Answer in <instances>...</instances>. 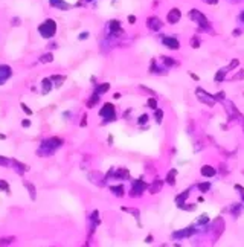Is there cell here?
I'll return each instance as SVG.
<instances>
[{"mask_svg": "<svg viewBox=\"0 0 244 247\" xmlns=\"http://www.w3.org/2000/svg\"><path fill=\"white\" fill-rule=\"evenodd\" d=\"M38 31H40V34L44 38H50V37H53V34H55V31H57V23H55L52 18H49V20H46L40 28H38Z\"/></svg>", "mask_w": 244, "mask_h": 247, "instance_id": "cell-1", "label": "cell"}, {"mask_svg": "<svg viewBox=\"0 0 244 247\" xmlns=\"http://www.w3.org/2000/svg\"><path fill=\"white\" fill-rule=\"evenodd\" d=\"M99 115H101V116H105V118L110 119V121H113V119H115V107H113L112 104H105L104 108L99 112Z\"/></svg>", "mask_w": 244, "mask_h": 247, "instance_id": "cell-2", "label": "cell"}, {"mask_svg": "<svg viewBox=\"0 0 244 247\" xmlns=\"http://www.w3.org/2000/svg\"><path fill=\"white\" fill-rule=\"evenodd\" d=\"M180 15H182V14H180V9L174 8V9H171V11L168 12V22L174 25V23H177V22L180 20Z\"/></svg>", "mask_w": 244, "mask_h": 247, "instance_id": "cell-3", "label": "cell"}, {"mask_svg": "<svg viewBox=\"0 0 244 247\" xmlns=\"http://www.w3.org/2000/svg\"><path fill=\"white\" fill-rule=\"evenodd\" d=\"M192 18H197L199 20V23L203 26V28H207L209 26V23H207V20H206V17H204L203 14H200L199 11H191V14H189Z\"/></svg>", "mask_w": 244, "mask_h": 247, "instance_id": "cell-4", "label": "cell"}, {"mask_svg": "<svg viewBox=\"0 0 244 247\" xmlns=\"http://www.w3.org/2000/svg\"><path fill=\"white\" fill-rule=\"evenodd\" d=\"M163 44H165L166 47H169V49H174V50L179 49V46H180V43L175 40V38H169V37L163 40Z\"/></svg>", "mask_w": 244, "mask_h": 247, "instance_id": "cell-5", "label": "cell"}, {"mask_svg": "<svg viewBox=\"0 0 244 247\" xmlns=\"http://www.w3.org/2000/svg\"><path fill=\"white\" fill-rule=\"evenodd\" d=\"M50 3H52L53 6H58L61 11H67V9L70 8V6H69L67 3H64L63 0H50Z\"/></svg>", "mask_w": 244, "mask_h": 247, "instance_id": "cell-6", "label": "cell"}, {"mask_svg": "<svg viewBox=\"0 0 244 247\" xmlns=\"http://www.w3.org/2000/svg\"><path fill=\"white\" fill-rule=\"evenodd\" d=\"M202 174H203L204 177H212V175H215V169H214L212 166L206 165V166L202 168Z\"/></svg>", "mask_w": 244, "mask_h": 247, "instance_id": "cell-7", "label": "cell"}, {"mask_svg": "<svg viewBox=\"0 0 244 247\" xmlns=\"http://www.w3.org/2000/svg\"><path fill=\"white\" fill-rule=\"evenodd\" d=\"M148 26H150L151 29L157 31V29L162 26V23H160V20H159V18H150V20H148Z\"/></svg>", "mask_w": 244, "mask_h": 247, "instance_id": "cell-8", "label": "cell"}, {"mask_svg": "<svg viewBox=\"0 0 244 247\" xmlns=\"http://www.w3.org/2000/svg\"><path fill=\"white\" fill-rule=\"evenodd\" d=\"M50 92V81L49 80H43V93H49Z\"/></svg>", "mask_w": 244, "mask_h": 247, "instance_id": "cell-9", "label": "cell"}, {"mask_svg": "<svg viewBox=\"0 0 244 247\" xmlns=\"http://www.w3.org/2000/svg\"><path fill=\"white\" fill-rule=\"evenodd\" d=\"M174 175H175V169L171 171V172L168 174V177H166V182H168L169 185H174Z\"/></svg>", "mask_w": 244, "mask_h": 247, "instance_id": "cell-10", "label": "cell"}, {"mask_svg": "<svg viewBox=\"0 0 244 247\" xmlns=\"http://www.w3.org/2000/svg\"><path fill=\"white\" fill-rule=\"evenodd\" d=\"M108 88H110V84H102V85H101V87L98 88V92H96V93H98V95H101V93L107 92Z\"/></svg>", "mask_w": 244, "mask_h": 247, "instance_id": "cell-11", "label": "cell"}, {"mask_svg": "<svg viewBox=\"0 0 244 247\" xmlns=\"http://www.w3.org/2000/svg\"><path fill=\"white\" fill-rule=\"evenodd\" d=\"M160 186H162V182H159V180H157V182H156V185L151 188V194H156V192L160 189Z\"/></svg>", "mask_w": 244, "mask_h": 247, "instance_id": "cell-12", "label": "cell"}, {"mask_svg": "<svg viewBox=\"0 0 244 247\" xmlns=\"http://www.w3.org/2000/svg\"><path fill=\"white\" fill-rule=\"evenodd\" d=\"M112 191L116 194V195H122V191H124V188L122 186H113L112 188Z\"/></svg>", "mask_w": 244, "mask_h": 247, "instance_id": "cell-13", "label": "cell"}, {"mask_svg": "<svg viewBox=\"0 0 244 247\" xmlns=\"http://www.w3.org/2000/svg\"><path fill=\"white\" fill-rule=\"evenodd\" d=\"M148 107H150V108H156V107H157V101H156L154 98L148 99Z\"/></svg>", "mask_w": 244, "mask_h": 247, "instance_id": "cell-14", "label": "cell"}, {"mask_svg": "<svg viewBox=\"0 0 244 247\" xmlns=\"http://www.w3.org/2000/svg\"><path fill=\"white\" fill-rule=\"evenodd\" d=\"M0 189H3V191H9V186H8V183H6L5 180H0Z\"/></svg>", "mask_w": 244, "mask_h": 247, "instance_id": "cell-15", "label": "cell"}, {"mask_svg": "<svg viewBox=\"0 0 244 247\" xmlns=\"http://www.w3.org/2000/svg\"><path fill=\"white\" fill-rule=\"evenodd\" d=\"M22 108H23V112H25L26 115H32V110H31V108H28V105H26V104H22Z\"/></svg>", "mask_w": 244, "mask_h": 247, "instance_id": "cell-16", "label": "cell"}, {"mask_svg": "<svg viewBox=\"0 0 244 247\" xmlns=\"http://www.w3.org/2000/svg\"><path fill=\"white\" fill-rule=\"evenodd\" d=\"M162 116H163L162 110H157V112H156V118H157V122H162Z\"/></svg>", "mask_w": 244, "mask_h": 247, "instance_id": "cell-17", "label": "cell"}, {"mask_svg": "<svg viewBox=\"0 0 244 247\" xmlns=\"http://www.w3.org/2000/svg\"><path fill=\"white\" fill-rule=\"evenodd\" d=\"M224 73H226V70H223L221 73L218 72V73H217V76H215V81H220V80H223V76H224Z\"/></svg>", "mask_w": 244, "mask_h": 247, "instance_id": "cell-18", "label": "cell"}, {"mask_svg": "<svg viewBox=\"0 0 244 247\" xmlns=\"http://www.w3.org/2000/svg\"><path fill=\"white\" fill-rule=\"evenodd\" d=\"M147 121H148V116H147V115H144V116L139 118V124H144V122H147Z\"/></svg>", "mask_w": 244, "mask_h": 247, "instance_id": "cell-19", "label": "cell"}, {"mask_svg": "<svg viewBox=\"0 0 244 247\" xmlns=\"http://www.w3.org/2000/svg\"><path fill=\"white\" fill-rule=\"evenodd\" d=\"M199 188H200L202 191H207V189H209V183H203V185H200Z\"/></svg>", "mask_w": 244, "mask_h": 247, "instance_id": "cell-20", "label": "cell"}, {"mask_svg": "<svg viewBox=\"0 0 244 247\" xmlns=\"http://www.w3.org/2000/svg\"><path fill=\"white\" fill-rule=\"evenodd\" d=\"M43 61H52V53H47L46 57H43Z\"/></svg>", "mask_w": 244, "mask_h": 247, "instance_id": "cell-21", "label": "cell"}, {"mask_svg": "<svg viewBox=\"0 0 244 247\" xmlns=\"http://www.w3.org/2000/svg\"><path fill=\"white\" fill-rule=\"evenodd\" d=\"M128 22H130V23H134V22H136V17H134V15H128Z\"/></svg>", "mask_w": 244, "mask_h": 247, "instance_id": "cell-22", "label": "cell"}, {"mask_svg": "<svg viewBox=\"0 0 244 247\" xmlns=\"http://www.w3.org/2000/svg\"><path fill=\"white\" fill-rule=\"evenodd\" d=\"M191 43H192V47H199V40H195V38H194Z\"/></svg>", "mask_w": 244, "mask_h": 247, "instance_id": "cell-23", "label": "cell"}, {"mask_svg": "<svg viewBox=\"0 0 244 247\" xmlns=\"http://www.w3.org/2000/svg\"><path fill=\"white\" fill-rule=\"evenodd\" d=\"M241 78H244V72H241V73H238V75H237V76H235L234 80H241Z\"/></svg>", "mask_w": 244, "mask_h": 247, "instance_id": "cell-24", "label": "cell"}, {"mask_svg": "<svg viewBox=\"0 0 244 247\" xmlns=\"http://www.w3.org/2000/svg\"><path fill=\"white\" fill-rule=\"evenodd\" d=\"M31 125V121H23V127H29Z\"/></svg>", "mask_w": 244, "mask_h": 247, "instance_id": "cell-25", "label": "cell"}, {"mask_svg": "<svg viewBox=\"0 0 244 247\" xmlns=\"http://www.w3.org/2000/svg\"><path fill=\"white\" fill-rule=\"evenodd\" d=\"M207 3H211V5H214V3H217V0H206Z\"/></svg>", "mask_w": 244, "mask_h": 247, "instance_id": "cell-26", "label": "cell"}, {"mask_svg": "<svg viewBox=\"0 0 244 247\" xmlns=\"http://www.w3.org/2000/svg\"><path fill=\"white\" fill-rule=\"evenodd\" d=\"M241 18H243V20H244V14H243V15H241Z\"/></svg>", "mask_w": 244, "mask_h": 247, "instance_id": "cell-27", "label": "cell"}]
</instances>
